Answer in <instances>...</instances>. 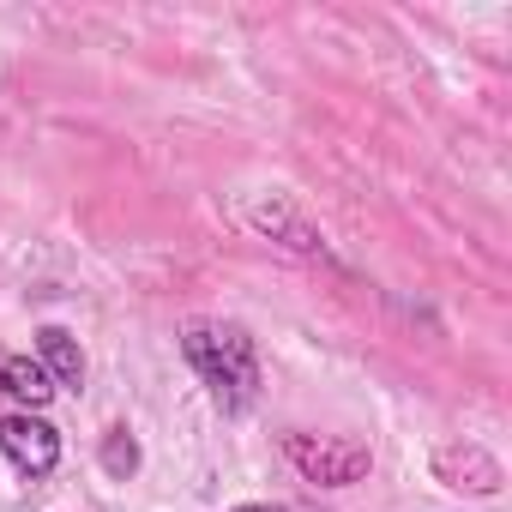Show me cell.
I'll return each mask as SVG.
<instances>
[{
  "label": "cell",
  "mask_w": 512,
  "mask_h": 512,
  "mask_svg": "<svg viewBox=\"0 0 512 512\" xmlns=\"http://www.w3.org/2000/svg\"><path fill=\"white\" fill-rule=\"evenodd\" d=\"M181 350L223 416L253 410V398H260V350H253V338L235 320H193L181 332Z\"/></svg>",
  "instance_id": "6da1fadb"
},
{
  "label": "cell",
  "mask_w": 512,
  "mask_h": 512,
  "mask_svg": "<svg viewBox=\"0 0 512 512\" xmlns=\"http://www.w3.org/2000/svg\"><path fill=\"white\" fill-rule=\"evenodd\" d=\"M284 452H290V464H296L308 482H320V488H350V482H362V476L374 470V452H368V446L332 440V434H284Z\"/></svg>",
  "instance_id": "7a4b0ae2"
},
{
  "label": "cell",
  "mask_w": 512,
  "mask_h": 512,
  "mask_svg": "<svg viewBox=\"0 0 512 512\" xmlns=\"http://www.w3.org/2000/svg\"><path fill=\"white\" fill-rule=\"evenodd\" d=\"M0 452H7L25 476H49L61 464V434L31 416V410H13V416H0Z\"/></svg>",
  "instance_id": "3957f363"
},
{
  "label": "cell",
  "mask_w": 512,
  "mask_h": 512,
  "mask_svg": "<svg viewBox=\"0 0 512 512\" xmlns=\"http://www.w3.org/2000/svg\"><path fill=\"white\" fill-rule=\"evenodd\" d=\"M434 476H440L446 488H464V494H500V482H506L500 458L482 452L476 440H446V446H434Z\"/></svg>",
  "instance_id": "277c9868"
},
{
  "label": "cell",
  "mask_w": 512,
  "mask_h": 512,
  "mask_svg": "<svg viewBox=\"0 0 512 512\" xmlns=\"http://www.w3.org/2000/svg\"><path fill=\"white\" fill-rule=\"evenodd\" d=\"M247 217H253V229H260V235H272V241H284V247H296V253H320V247H326V241H320V229H314V223H308L284 193L260 199Z\"/></svg>",
  "instance_id": "5b68a950"
},
{
  "label": "cell",
  "mask_w": 512,
  "mask_h": 512,
  "mask_svg": "<svg viewBox=\"0 0 512 512\" xmlns=\"http://www.w3.org/2000/svg\"><path fill=\"white\" fill-rule=\"evenodd\" d=\"M0 392H7L13 404H25L31 416L55 398V380L43 374L37 356H19V350H0Z\"/></svg>",
  "instance_id": "8992f818"
},
{
  "label": "cell",
  "mask_w": 512,
  "mask_h": 512,
  "mask_svg": "<svg viewBox=\"0 0 512 512\" xmlns=\"http://www.w3.org/2000/svg\"><path fill=\"white\" fill-rule=\"evenodd\" d=\"M37 362L55 380V392H79L85 386V356H79V344H73L67 326H43L37 332Z\"/></svg>",
  "instance_id": "52a82bcc"
},
{
  "label": "cell",
  "mask_w": 512,
  "mask_h": 512,
  "mask_svg": "<svg viewBox=\"0 0 512 512\" xmlns=\"http://www.w3.org/2000/svg\"><path fill=\"white\" fill-rule=\"evenodd\" d=\"M103 470H109V476H133V470H139V440H133L127 428H109V440H103Z\"/></svg>",
  "instance_id": "ba28073f"
},
{
  "label": "cell",
  "mask_w": 512,
  "mask_h": 512,
  "mask_svg": "<svg viewBox=\"0 0 512 512\" xmlns=\"http://www.w3.org/2000/svg\"><path fill=\"white\" fill-rule=\"evenodd\" d=\"M235 512H308V506H284V500H253V506H235Z\"/></svg>",
  "instance_id": "9c48e42d"
}]
</instances>
